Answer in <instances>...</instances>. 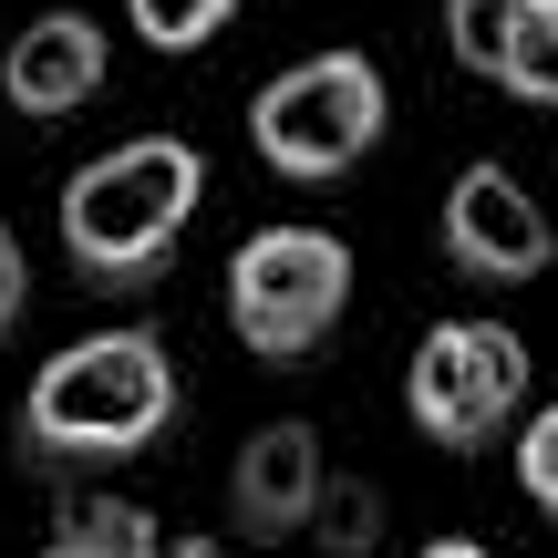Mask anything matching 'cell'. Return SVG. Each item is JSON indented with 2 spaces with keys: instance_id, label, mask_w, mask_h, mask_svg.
<instances>
[{
  "instance_id": "9a60e30c",
  "label": "cell",
  "mask_w": 558,
  "mask_h": 558,
  "mask_svg": "<svg viewBox=\"0 0 558 558\" xmlns=\"http://www.w3.org/2000/svg\"><path fill=\"white\" fill-rule=\"evenodd\" d=\"M21 311H32V248H21V228L0 218V341L21 331Z\"/></svg>"
},
{
  "instance_id": "7a4b0ae2",
  "label": "cell",
  "mask_w": 558,
  "mask_h": 558,
  "mask_svg": "<svg viewBox=\"0 0 558 558\" xmlns=\"http://www.w3.org/2000/svg\"><path fill=\"white\" fill-rule=\"evenodd\" d=\"M197 197H207V156L186 135H124L62 186V259L94 290H145L177 259Z\"/></svg>"
},
{
  "instance_id": "8992f818",
  "label": "cell",
  "mask_w": 558,
  "mask_h": 558,
  "mask_svg": "<svg viewBox=\"0 0 558 558\" xmlns=\"http://www.w3.org/2000/svg\"><path fill=\"white\" fill-rule=\"evenodd\" d=\"M445 269L456 279H497V290H518V279H548L558 259V228L548 207L527 197L507 166H465L456 186H445Z\"/></svg>"
},
{
  "instance_id": "9c48e42d",
  "label": "cell",
  "mask_w": 558,
  "mask_h": 558,
  "mask_svg": "<svg viewBox=\"0 0 558 558\" xmlns=\"http://www.w3.org/2000/svg\"><path fill=\"white\" fill-rule=\"evenodd\" d=\"M62 538L94 548V558H166V527L145 507H124V497H73L62 507Z\"/></svg>"
},
{
  "instance_id": "8fae6325",
  "label": "cell",
  "mask_w": 558,
  "mask_h": 558,
  "mask_svg": "<svg viewBox=\"0 0 558 558\" xmlns=\"http://www.w3.org/2000/svg\"><path fill=\"white\" fill-rule=\"evenodd\" d=\"M124 21H135L145 52H197L239 21V0H124Z\"/></svg>"
},
{
  "instance_id": "6da1fadb",
  "label": "cell",
  "mask_w": 558,
  "mask_h": 558,
  "mask_svg": "<svg viewBox=\"0 0 558 558\" xmlns=\"http://www.w3.org/2000/svg\"><path fill=\"white\" fill-rule=\"evenodd\" d=\"M177 352L156 331H83L21 393V456L32 465H114L177 424Z\"/></svg>"
},
{
  "instance_id": "52a82bcc",
  "label": "cell",
  "mask_w": 558,
  "mask_h": 558,
  "mask_svg": "<svg viewBox=\"0 0 558 558\" xmlns=\"http://www.w3.org/2000/svg\"><path fill=\"white\" fill-rule=\"evenodd\" d=\"M104 73H114V41H104L94 11H41V21H21L11 52H0V94H11V114H32V124L83 114V104L104 94Z\"/></svg>"
},
{
  "instance_id": "ba28073f",
  "label": "cell",
  "mask_w": 558,
  "mask_h": 558,
  "mask_svg": "<svg viewBox=\"0 0 558 558\" xmlns=\"http://www.w3.org/2000/svg\"><path fill=\"white\" fill-rule=\"evenodd\" d=\"M320 486H331V465H320L311 424H259L239 445V465H228V518L248 538H300L320 518Z\"/></svg>"
},
{
  "instance_id": "5b68a950",
  "label": "cell",
  "mask_w": 558,
  "mask_h": 558,
  "mask_svg": "<svg viewBox=\"0 0 558 558\" xmlns=\"http://www.w3.org/2000/svg\"><path fill=\"white\" fill-rule=\"evenodd\" d=\"M403 414H414L424 445L445 456H476L507 424L527 414V341L507 320H435L403 362Z\"/></svg>"
},
{
  "instance_id": "e0dca14e",
  "label": "cell",
  "mask_w": 558,
  "mask_h": 558,
  "mask_svg": "<svg viewBox=\"0 0 558 558\" xmlns=\"http://www.w3.org/2000/svg\"><path fill=\"white\" fill-rule=\"evenodd\" d=\"M166 558H248V548H218V538H177Z\"/></svg>"
},
{
  "instance_id": "30bf717a",
  "label": "cell",
  "mask_w": 558,
  "mask_h": 558,
  "mask_svg": "<svg viewBox=\"0 0 558 558\" xmlns=\"http://www.w3.org/2000/svg\"><path fill=\"white\" fill-rule=\"evenodd\" d=\"M527 11H538V0H445V41H456V62L476 83H497V62H507V41H518Z\"/></svg>"
},
{
  "instance_id": "2e32d148",
  "label": "cell",
  "mask_w": 558,
  "mask_h": 558,
  "mask_svg": "<svg viewBox=\"0 0 558 558\" xmlns=\"http://www.w3.org/2000/svg\"><path fill=\"white\" fill-rule=\"evenodd\" d=\"M414 558H486V548H476V538H424Z\"/></svg>"
},
{
  "instance_id": "277c9868",
  "label": "cell",
  "mask_w": 558,
  "mask_h": 558,
  "mask_svg": "<svg viewBox=\"0 0 558 558\" xmlns=\"http://www.w3.org/2000/svg\"><path fill=\"white\" fill-rule=\"evenodd\" d=\"M352 311V248L331 228H259L228 259V331L259 362H311Z\"/></svg>"
},
{
  "instance_id": "3957f363",
  "label": "cell",
  "mask_w": 558,
  "mask_h": 558,
  "mask_svg": "<svg viewBox=\"0 0 558 558\" xmlns=\"http://www.w3.org/2000/svg\"><path fill=\"white\" fill-rule=\"evenodd\" d=\"M383 124H393V94H383L373 52H311V62H290V73H269L259 104H248V145H259L269 177H290V186L352 177L383 145Z\"/></svg>"
},
{
  "instance_id": "4fadbf2b",
  "label": "cell",
  "mask_w": 558,
  "mask_h": 558,
  "mask_svg": "<svg viewBox=\"0 0 558 558\" xmlns=\"http://www.w3.org/2000/svg\"><path fill=\"white\" fill-rule=\"evenodd\" d=\"M518 486H527V507L558 527V403H538V414L518 424Z\"/></svg>"
},
{
  "instance_id": "5bb4252c",
  "label": "cell",
  "mask_w": 558,
  "mask_h": 558,
  "mask_svg": "<svg viewBox=\"0 0 558 558\" xmlns=\"http://www.w3.org/2000/svg\"><path fill=\"white\" fill-rule=\"evenodd\" d=\"M373 527H383V497H373V486H320V518H311L320 548L362 558V548H373Z\"/></svg>"
},
{
  "instance_id": "ac0fdd59",
  "label": "cell",
  "mask_w": 558,
  "mask_h": 558,
  "mask_svg": "<svg viewBox=\"0 0 558 558\" xmlns=\"http://www.w3.org/2000/svg\"><path fill=\"white\" fill-rule=\"evenodd\" d=\"M41 558H94V548H73V538H52V548H41Z\"/></svg>"
},
{
  "instance_id": "7c38bea8",
  "label": "cell",
  "mask_w": 558,
  "mask_h": 558,
  "mask_svg": "<svg viewBox=\"0 0 558 558\" xmlns=\"http://www.w3.org/2000/svg\"><path fill=\"white\" fill-rule=\"evenodd\" d=\"M497 94H518V104H558V21H548V11H527V21H518V41H507V62H497Z\"/></svg>"
}]
</instances>
